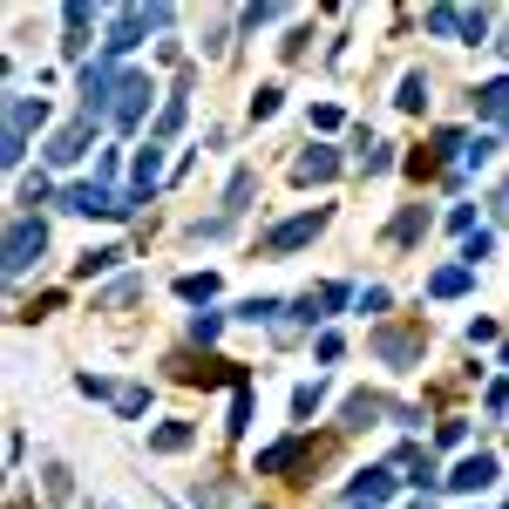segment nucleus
Masks as SVG:
<instances>
[{"mask_svg":"<svg viewBox=\"0 0 509 509\" xmlns=\"http://www.w3.org/2000/svg\"><path fill=\"white\" fill-rule=\"evenodd\" d=\"M177 129H184V95H170V102L156 109V143H163V136H177Z\"/></svg>","mask_w":509,"mask_h":509,"instance_id":"obj_21","label":"nucleus"},{"mask_svg":"<svg viewBox=\"0 0 509 509\" xmlns=\"http://www.w3.org/2000/svg\"><path fill=\"white\" fill-rule=\"evenodd\" d=\"M89 136H95V116H82V123L55 129V143H48V163H75V156L89 150Z\"/></svg>","mask_w":509,"mask_h":509,"instance_id":"obj_10","label":"nucleus"},{"mask_svg":"<svg viewBox=\"0 0 509 509\" xmlns=\"http://www.w3.org/2000/svg\"><path fill=\"white\" fill-rule=\"evenodd\" d=\"M469 278H476L469 265H442V272L428 278V293H434V299H455V293H469Z\"/></svg>","mask_w":509,"mask_h":509,"instance_id":"obj_17","label":"nucleus"},{"mask_svg":"<svg viewBox=\"0 0 509 509\" xmlns=\"http://www.w3.org/2000/svg\"><path fill=\"white\" fill-rule=\"evenodd\" d=\"M245 197H251V170H238V177H232V190H224V217H232V211H245Z\"/></svg>","mask_w":509,"mask_h":509,"instance_id":"obj_27","label":"nucleus"},{"mask_svg":"<svg viewBox=\"0 0 509 509\" xmlns=\"http://www.w3.org/2000/svg\"><path fill=\"white\" fill-rule=\"evenodd\" d=\"M333 170H339V156L326 150V143H312V150H306V156H299V163H293V177H299V184H326Z\"/></svg>","mask_w":509,"mask_h":509,"instance_id":"obj_13","label":"nucleus"},{"mask_svg":"<svg viewBox=\"0 0 509 509\" xmlns=\"http://www.w3.org/2000/svg\"><path fill=\"white\" fill-rule=\"evenodd\" d=\"M373 354H381L387 367H415L421 360V326H381V333H373Z\"/></svg>","mask_w":509,"mask_h":509,"instance_id":"obj_6","label":"nucleus"},{"mask_svg":"<svg viewBox=\"0 0 509 509\" xmlns=\"http://www.w3.org/2000/svg\"><path fill=\"white\" fill-rule=\"evenodd\" d=\"M482 408H489V415H509V381H489V394H482Z\"/></svg>","mask_w":509,"mask_h":509,"instance_id":"obj_32","label":"nucleus"},{"mask_svg":"<svg viewBox=\"0 0 509 509\" xmlns=\"http://www.w3.org/2000/svg\"><path fill=\"white\" fill-rule=\"evenodd\" d=\"M489 211H496V217H503V224H509V184H503V190H496V197H489Z\"/></svg>","mask_w":509,"mask_h":509,"instance_id":"obj_34","label":"nucleus"},{"mask_svg":"<svg viewBox=\"0 0 509 509\" xmlns=\"http://www.w3.org/2000/svg\"><path fill=\"white\" fill-rule=\"evenodd\" d=\"M62 204L75 217H129V197H123V190H109V184H68Z\"/></svg>","mask_w":509,"mask_h":509,"instance_id":"obj_3","label":"nucleus"},{"mask_svg":"<svg viewBox=\"0 0 509 509\" xmlns=\"http://www.w3.org/2000/svg\"><path fill=\"white\" fill-rule=\"evenodd\" d=\"M217 333H224V312H197V320H190V339H197V347H211Z\"/></svg>","mask_w":509,"mask_h":509,"instance_id":"obj_24","label":"nucleus"},{"mask_svg":"<svg viewBox=\"0 0 509 509\" xmlns=\"http://www.w3.org/2000/svg\"><path fill=\"white\" fill-rule=\"evenodd\" d=\"M462 434H469V421H462V415L434 421V442H442V448H455V442H462Z\"/></svg>","mask_w":509,"mask_h":509,"instance_id":"obj_30","label":"nucleus"},{"mask_svg":"<svg viewBox=\"0 0 509 509\" xmlns=\"http://www.w3.org/2000/svg\"><path fill=\"white\" fill-rule=\"evenodd\" d=\"M394 469H408V482H421V489H434V462H428V448H401V455H394Z\"/></svg>","mask_w":509,"mask_h":509,"instance_id":"obj_15","label":"nucleus"},{"mask_svg":"<svg viewBox=\"0 0 509 509\" xmlns=\"http://www.w3.org/2000/svg\"><path fill=\"white\" fill-rule=\"evenodd\" d=\"M434 224V211L428 204H401V211H394V224H387V245H415L421 232H428Z\"/></svg>","mask_w":509,"mask_h":509,"instance_id":"obj_11","label":"nucleus"},{"mask_svg":"<svg viewBox=\"0 0 509 509\" xmlns=\"http://www.w3.org/2000/svg\"><path fill=\"white\" fill-rule=\"evenodd\" d=\"M394 102H401L408 116H415V109H428V75H401V95H394Z\"/></svg>","mask_w":509,"mask_h":509,"instance_id":"obj_22","label":"nucleus"},{"mask_svg":"<svg viewBox=\"0 0 509 509\" xmlns=\"http://www.w3.org/2000/svg\"><path fill=\"white\" fill-rule=\"evenodd\" d=\"M428 34H455V7H428Z\"/></svg>","mask_w":509,"mask_h":509,"instance_id":"obj_33","label":"nucleus"},{"mask_svg":"<svg viewBox=\"0 0 509 509\" xmlns=\"http://www.w3.org/2000/svg\"><path fill=\"white\" fill-rule=\"evenodd\" d=\"M190 442H197V428H190V421H163V428L150 434V448H156V455H184Z\"/></svg>","mask_w":509,"mask_h":509,"instance_id":"obj_14","label":"nucleus"},{"mask_svg":"<svg viewBox=\"0 0 509 509\" xmlns=\"http://www.w3.org/2000/svg\"><path fill=\"white\" fill-rule=\"evenodd\" d=\"M503 55H509V34H503Z\"/></svg>","mask_w":509,"mask_h":509,"instance_id":"obj_36","label":"nucleus"},{"mask_svg":"<svg viewBox=\"0 0 509 509\" xmlns=\"http://www.w3.org/2000/svg\"><path fill=\"white\" fill-rule=\"evenodd\" d=\"M455 34H462V41H489V14H455Z\"/></svg>","mask_w":509,"mask_h":509,"instance_id":"obj_25","label":"nucleus"},{"mask_svg":"<svg viewBox=\"0 0 509 509\" xmlns=\"http://www.w3.org/2000/svg\"><path fill=\"white\" fill-rule=\"evenodd\" d=\"M211 293H217V278H211V272H184V278H177V299H190V306H204Z\"/></svg>","mask_w":509,"mask_h":509,"instance_id":"obj_19","label":"nucleus"},{"mask_svg":"<svg viewBox=\"0 0 509 509\" xmlns=\"http://www.w3.org/2000/svg\"><path fill=\"white\" fill-rule=\"evenodd\" d=\"M14 509H34V503H28V496H14Z\"/></svg>","mask_w":509,"mask_h":509,"instance_id":"obj_35","label":"nucleus"},{"mask_svg":"<svg viewBox=\"0 0 509 509\" xmlns=\"http://www.w3.org/2000/svg\"><path fill=\"white\" fill-rule=\"evenodd\" d=\"M150 75H116V102H109V123L116 129H136L143 123V109H150Z\"/></svg>","mask_w":509,"mask_h":509,"instance_id":"obj_5","label":"nucleus"},{"mask_svg":"<svg viewBox=\"0 0 509 509\" xmlns=\"http://www.w3.org/2000/svg\"><path fill=\"white\" fill-rule=\"evenodd\" d=\"M41 123H48V102H34V95H7V136H0V163H7V170L28 156V136Z\"/></svg>","mask_w":509,"mask_h":509,"instance_id":"obj_1","label":"nucleus"},{"mask_svg":"<svg viewBox=\"0 0 509 509\" xmlns=\"http://www.w3.org/2000/svg\"><path fill=\"white\" fill-rule=\"evenodd\" d=\"M448 489H462V496H476V489H489V482H496V455H489V448H476V455H462V462H455V469H448Z\"/></svg>","mask_w":509,"mask_h":509,"instance_id":"obj_7","label":"nucleus"},{"mask_svg":"<svg viewBox=\"0 0 509 509\" xmlns=\"http://www.w3.org/2000/svg\"><path fill=\"white\" fill-rule=\"evenodd\" d=\"M224 428H232V434H245V428H251V381L232 394V421H224Z\"/></svg>","mask_w":509,"mask_h":509,"instance_id":"obj_23","label":"nucleus"},{"mask_svg":"<svg viewBox=\"0 0 509 509\" xmlns=\"http://www.w3.org/2000/svg\"><path fill=\"white\" fill-rule=\"evenodd\" d=\"M489 245H496L489 232H469V238H462V265H469V272H476V259H489Z\"/></svg>","mask_w":509,"mask_h":509,"instance_id":"obj_29","label":"nucleus"},{"mask_svg":"<svg viewBox=\"0 0 509 509\" xmlns=\"http://www.w3.org/2000/svg\"><path fill=\"white\" fill-rule=\"evenodd\" d=\"M123 259H129L123 245H95V251H82V259H75V272H82V278H95V272H116Z\"/></svg>","mask_w":509,"mask_h":509,"instance_id":"obj_16","label":"nucleus"},{"mask_svg":"<svg viewBox=\"0 0 509 509\" xmlns=\"http://www.w3.org/2000/svg\"><path fill=\"white\" fill-rule=\"evenodd\" d=\"M41 251H48V224H41L34 211H28V217H14V224H7V272L21 278L34 259H41Z\"/></svg>","mask_w":509,"mask_h":509,"instance_id":"obj_2","label":"nucleus"},{"mask_svg":"<svg viewBox=\"0 0 509 509\" xmlns=\"http://www.w3.org/2000/svg\"><path fill=\"white\" fill-rule=\"evenodd\" d=\"M489 156H496V136H476L462 150V170H489Z\"/></svg>","mask_w":509,"mask_h":509,"instance_id":"obj_26","label":"nucleus"},{"mask_svg":"<svg viewBox=\"0 0 509 509\" xmlns=\"http://www.w3.org/2000/svg\"><path fill=\"white\" fill-rule=\"evenodd\" d=\"M373 415H387V401H381V394H354V401H347V428H367Z\"/></svg>","mask_w":509,"mask_h":509,"instance_id":"obj_20","label":"nucleus"},{"mask_svg":"<svg viewBox=\"0 0 509 509\" xmlns=\"http://www.w3.org/2000/svg\"><path fill=\"white\" fill-rule=\"evenodd\" d=\"M278 95H285V89H272V82H265V89L251 95V123H265V116H278Z\"/></svg>","mask_w":509,"mask_h":509,"instance_id":"obj_28","label":"nucleus"},{"mask_svg":"<svg viewBox=\"0 0 509 509\" xmlns=\"http://www.w3.org/2000/svg\"><path fill=\"white\" fill-rule=\"evenodd\" d=\"M469 102L482 109V123H509V75H496V82H482Z\"/></svg>","mask_w":509,"mask_h":509,"instance_id":"obj_12","label":"nucleus"},{"mask_svg":"<svg viewBox=\"0 0 509 509\" xmlns=\"http://www.w3.org/2000/svg\"><path fill=\"white\" fill-rule=\"evenodd\" d=\"M320 394H326V387H320V381H312V387H299V394H293V415H299V421H306V415H312V408H320Z\"/></svg>","mask_w":509,"mask_h":509,"instance_id":"obj_31","label":"nucleus"},{"mask_svg":"<svg viewBox=\"0 0 509 509\" xmlns=\"http://www.w3.org/2000/svg\"><path fill=\"white\" fill-rule=\"evenodd\" d=\"M156 170H163V143H143V150H136V190H143V197H150V184H156Z\"/></svg>","mask_w":509,"mask_h":509,"instance_id":"obj_18","label":"nucleus"},{"mask_svg":"<svg viewBox=\"0 0 509 509\" xmlns=\"http://www.w3.org/2000/svg\"><path fill=\"white\" fill-rule=\"evenodd\" d=\"M320 224H326L320 211L285 217V224H272V232H265V251H299V245H312V238H320Z\"/></svg>","mask_w":509,"mask_h":509,"instance_id":"obj_8","label":"nucleus"},{"mask_svg":"<svg viewBox=\"0 0 509 509\" xmlns=\"http://www.w3.org/2000/svg\"><path fill=\"white\" fill-rule=\"evenodd\" d=\"M163 21H170V7H123L102 48H109V55H129V48H136V41H143L150 28H163Z\"/></svg>","mask_w":509,"mask_h":509,"instance_id":"obj_4","label":"nucleus"},{"mask_svg":"<svg viewBox=\"0 0 509 509\" xmlns=\"http://www.w3.org/2000/svg\"><path fill=\"white\" fill-rule=\"evenodd\" d=\"M394 482H401L394 469H360V476H354V489H347V503H367V509H381L387 496H394Z\"/></svg>","mask_w":509,"mask_h":509,"instance_id":"obj_9","label":"nucleus"}]
</instances>
